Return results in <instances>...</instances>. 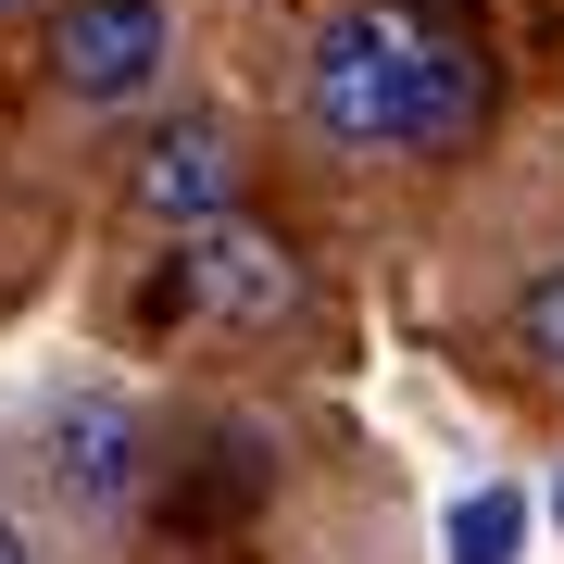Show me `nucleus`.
<instances>
[{
    "label": "nucleus",
    "mask_w": 564,
    "mask_h": 564,
    "mask_svg": "<svg viewBox=\"0 0 564 564\" xmlns=\"http://www.w3.org/2000/svg\"><path fill=\"white\" fill-rule=\"evenodd\" d=\"M314 126L339 151H464L489 126L477 0H351L314 39Z\"/></svg>",
    "instance_id": "1"
},
{
    "label": "nucleus",
    "mask_w": 564,
    "mask_h": 564,
    "mask_svg": "<svg viewBox=\"0 0 564 564\" xmlns=\"http://www.w3.org/2000/svg\"><path fill=\"white\" fill-rule=\"evenodd\" d=\"M289 302H302V251L276 226H251V214L176 226V263L151 289V314H202V326H276Z\"/></svg>",
    "instance_id": "2"
},
{
    "label": "nucleus",
    "mask_w": 564,
    "mask_h": 564,
    "mask_svg": "<svg viewBox=\"0 0 564 564\" xmlns=\"http://www.w3.org/2000/svg\"><path fill=\"white\" fill-rule=\"evenodd\" d=\"M163 51H176L163 0H76V13L51 25V88H76V101H139L163 76Z\"/></svg>",
    "instance_id": "3"
},
{
    "label": "nucleus",
    "mask_w": 564,
    "mask_h": 564,
    "mask_svg": "<svg viewBox=\"0 0 564 564\" xmlns=\"http://www.w3.org/2000/svg\"><path fill=\"white\" fill-rule=\"evenodd\" d=\"M126 202H139L151 226H202V214H239V151H226V126H163V139H139V163H126Z\"/></svg>",
    "instance_id": "4"
},
{
    "label": "nucleus",
    "mask_w": 564,
    "mask_h": 564,
    "mask_svg": "<svg viewBox=\"0 0 564 564\" xmlns=\"http://www.w3.org/2000/svg\"><path fill=\"white\" fill-rule=\"evenodd\" d=\"M139 477V426H126L113 402L101 414H76L63 426V489H76V502H113V489Z\"/></svg>",
    "instance_id": "5"
},
{
    "label": "nucleus",
    "mask_w": 564,
    "mask_h": 564,
    "mask_svg": "<svg viewBox=\"0 0 564 564\" xmlns=\"http://www.w3.org/2000/svg\"><path fill=\"white\" fill-rule=\"evenodd\" d=\"M514 351H540V377H564V263L514 289Z\"/></svg>",
    "instance_id": "6"
},
{
    "label": "nucleus",
    "mask_w": 564,
    "mask_h": 564,
    "mask_svg": "<svg viewBox=\"0 0 564 564\" xmlns=\"http://www.w3.org/2000/svg\"><path fill=\"white\" fill-rule=\"evenodd\" d=\"M452 564H514V489H477L452 514Z\"/></svg>",
    "instance_id": "7"
},
{
    "label": "nucleus",
    "mask_w": 564,
    "mask_h": 564,
    "mask_svg": "<svg viewBox=\"0 0 564 564\" xmlns=\"http://www.w3.org/2000/svg\"><path fill=\"white\" fill-rule=\"evenodd\" d=\"M0 564H25V540H13V527H0Z\"/></svg>",
    "instance_id": "8"
},
{
    "label": "nucleus",
    "mask_w": 564,
    "mask_h": 564,
    "mask_svg": "<svg viewBox=\"0 0 564 564\" xmlns=\"http://www.w3.org/2000/svg\"><path fill=\"white\" fill-rule=\"evenodd\" d=\"M0 13H13V0H0Z\"/></svg>",
    "instance_id": "9"
}]
</instances>
